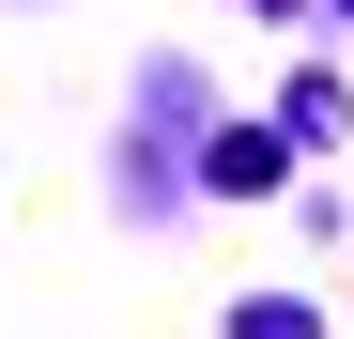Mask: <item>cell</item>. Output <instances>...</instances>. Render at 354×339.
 Here are the masks:
<instances>
[{"label":"cell","mask_w":354,"mask_h":339,"mask_svg":"<svg viewBox=\"0 0 354 339\" xmlns=\"http://www.w3.org/2000/svg\"><path fill=\"white\" fill-rule=\"evenodd\" d=\"M339 124H354V93H339L324 62H308V77H292V93H277V139H339Z\"/></svg>","instance_id":"1"},{"label":"cell","mask_w":354,"mask_h":339,"mask_svg":"<svg viewBox=\"0 0 354 339\" xmlns=\"http://www.w3.org/2000/svg\"><path fill=\"white\" fill-rule=\"evenodd\" d=\"M201 170H216V185H247V201H262V185H277V139H262V124H216V154H201Z\"/></svg>","instance_id":"2"},{"label":"cell","mask_w":354,"mask_h":339,"mask_svg":"<svg viewBox=\"0 0 354 339\" xmlns=\"http://www.w3.org/2000/svg\"><path fill=\"white\" fill-rule=\"evenodd\" d=\"M231 339H324V309H308V293H247V309H231Z\"/></svg>","instance_id":"3"},{"label":"cell","mask_w":354,"mask_h":339,"mask_svg":"<svg viewBox=\"0 0 354 339\" xmlns=\"http://www.w3.org/2000/svg\"><path fill=\"white\" fill-rule=\"evenodd\" d=\"M324 16H354V0H324Z\"/></svg>","instance_id":"4"}]
</instances>
